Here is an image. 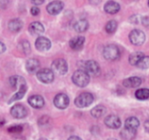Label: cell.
Listing matches in <instances>:
<instances>
[{
	"label": "cell",
	"instance_id": "cell-26",
	"mask_svg": "<svg viewBox=\"0 0 149 140\" xmlns=\"http://www.w3.org/2000/svg\"><path fill=\"white\" fill-rule=\"evenodd\" d=\"M135 97L139 100H147L149 98L148 89H140L135 92Z\"/></svg>",
	"mask_w": 149,
	"mask_h": 140
},
{
	"label": "cell",
	"instance_id": "cell-23",
	"mask_svg": "<svg viewBox=\"0 0 149 140\" xmlns=\"http://www.w3.org/2000/svg\"><path fill=\"white\" fill-rule=\"evenodd\" d=\"M88 22L86 19H80L74 25V30L78 32H83L88 28Z\"/></svg>",
	"mask_w": 149,
	"mask_h": 140
},
{
	"label": "cell",
	"instance_id": "cell-25",
	"mask_svg": "<svg viewBox=\"0 0 149 140\" xmlns=\"http://www.w3.org/2000/svg\"><path fill=\"white\" fill-rule=\"evenodd\" d=\"M120 135L123 139H132L135 137L136 135V130L134 129H130V128H127L125 127V129L120 132Z\"/></svg>",
	"mask_w": 149,
	"mask_h": 140
},
{
	"label": "cell",
	"instance_id": "cell-30",
	"mask_svg": "<svg viewBox=\"0 0 149 140\" xmlns=\"http://www.w3.org/2000/svg\"><path fill=\"white\" fill-rule=\"evenodd\" d=\"M20 50L24 53H29L31 52V46H30V43L26 40H23V41H20L19 45H18Z\"/></svg>",
	"mask_w": 149,
	"mask_h": 140
},
{
	"label": "cell",
	"instance_id": "cell-11",
	"mask_svg": "<svg viewBox=\"0 0 149 140\" xmlns=\"http://www.w3.org/2000/svg\"><path fill=\"white\" fill-rule=\"evenodd\" d=\"M105 125L110 129H119L121 125V122L119 117L110 115L105 118Z\"/></svg>",
	"mask_w": 149,
	"mask_h": 140
},
{
	"label": "cell",
	"instance_id": "cell-36",
	"mask_svg": "<svg viewBox=\"0 0 149 140\" xmlns=\"http://www.w3.org/2000/svg\"><path fill=\"white\" fill-rule=\"evenodd\" d=\"M0 45H1V53H3V52H4V50H5V46H4V45H3V42H1V43H0Z\"/></svg>",
	"mask_w": 149,
	"mask_h": 140
},
{
	"label": "cell",
	"instance_id": "cell-12",
	"mask_svg": "<svg viewBox=\"0 0 149 140\" xmlns=\"http://www.w3.org/2000/svg\"><path fill=\"white\" fill-rule=\"evenodd\" d=\"M51 41L45 37H38L36 39L35 46L38 51H47L51 48Z\"/></svg>",
	"mask_w": 149,
	"mask_h": 140
},
{
	"label": "cell",
	"instance_id": "cell-33",
	"mask_svg": "<svg viewBox=\"0 0 149 140\" xmlns=\"http://www.w3.org/2000/svg\"><path fill=\"white\" fill-rule=\"evenodd\" d=\"M144 128H145V131H146L148 133H149V120L145 122V124H144Z\"/></svg>",
	"mask_w": 149,
	"mask_h": 140
},
{
	"label": "cell",
	"instance_id": "cell-28",
	"mask_svg": "<svg viewBox=\"0 0 149 140\" xmlns=\"http://www.w3.org/2000/svg\"><path fill=\"white\" fill-rule=\"evenodd\" d=\"M117 25H118V23L116 22V20H110L107 24L105 29L107 33H113L116 31Z\"/></svg>",
	"mask_w": 149,
	"mask_h": 140
},
{
	"label": "cell",
	"instance_id": "cell-31",
	"mask_svg": "<svg viewBox=\"0 0 149 140\" xmlns=\"http://www.w3.org/2000/svg\"><path fill=\"white\" fill-rule=\"evenodd\" d=\"M23 130L22 125H14V126H10V128H8V132L10 133H19L21 132Z\"/></svg>",
	"mask_w": 149,
	"mask_h": 140
},
{
	"label": "cell",
	"instance_id": "cell-22",
	"mask_svg": "<svg viewBox=\"0 0 149 140\" xmlns=\"http://www.w3.org/2000/svg\"><path fill=\"white\" fill-rule=\"evenodd\" d=\"M106 111H107V109L103 105H98L91 110V114L93 117L100 118L105 115Z\"/></svg>",
	"mask_w": 149,
	"mask_h": 140
},
{
	"label": "cell",
	"instance_id": "cell-32",
	"mask_svg": "<svg viewBox=\"0 0 149 140\" xmlns=\"http://www.w3.org/2000/svg\"><path fill=\"white\" fill-rule=\"evenodd\" d=\"M39 12H40V11H39V9L38 8V7H31V15H33V16H37V15H38L39 14Z\"/></svg>",
	"mask_w": 149,
	"mask_h": 140
},
{
	"label": "cell",
	"instance_id": "cell-34",
	"mask_svg": "<svg viewBox=\"0 0 149 140\" xmlns=\"http://www.w3.org/2000/svg\"><path fill=\"white\" fill-rule=\"evenodd\" d=\"M44 1H45V0H31V2H32L33 4H37V5H38V4H42L44 3Z\"/></svg>",
	"mask_w": 149,
	"mask_h": 140
},
{
	"label": "cell",
	"instance_id": "cell-17",
	"mask_svg": "<svg viewBox=\"0 0 149 140\" xmlns=\"http://www.w3.org/2000/svg\"><path fill=\"white\" fill-rule=\"evenodd\" d=\"M104 10L106 12L109 14H115L120 10V5L114 1H108L106 3L104 6Z\"/></svg>",
	"mask_w": 149,
	"mask_h": 140
},
{
	"label": "cell",
	"instance_id": "cell-24",
	"mask_svg": "<svg viewBox=\"0 0 149 140\" xmlns=\"http://www.w3.org/2000/svg\"><path fill=\"white\" fill-rule=\"evenodd\" d=\"M144 56V53L141 52H135L129 56V63L133 66H137L139 61Z\"/></svg>",
	"mask_w": 149,
	"mask_h": 140
},
{
	"label": "cell",
	"instance_id": "cell-27",
	"mask_svg": "<svg viewBox=\"0 0 149 140\" xmlns=\"http://www.w3.org/2000/svg\"><path fill=\"white\" fill-rule=\"evenodd\" d=\"M26 90H27V87L26 86H24V87H22L21 89H18V91L11 97V99L9 101V103H10L11 102H13V101H17V100H19V99H21L24 96V94H25V92H26Z\"/></svg>",
	"mask_w": 149,
	"mask_h": 140
},
{
	"label": "cell",
	"instance_id": "cell-38",
	"mask_svg": "<svg viewBox=\"0 0 149 140\" xmlns=\"http://www.w3.org/2000/svg\"><path fill=\"white\" fill-rule=\"evenodd\" d=\"M148 6H149V0H148Z\"/></svg>",
	"mask_w": 149,
	"mask_h": 140
},
{
	"label": "cell",
	"instance_id": "cell-6",
	"mask_svg": "<svg viewBox=\"0 0 149 140\" xmlns=\"http://www.w3.org/2000/svg\"><path fill=\"white\" fill-rule=\"evenodd\" d=\"M129 39H130V41L132 42V44H134L135 46H141L145 42L146 36H145V33L141 30L135 29L130 32Z\"/></svg>",
	"mask_w": 149,
	"mask_h": 140
},
{
	"label": "cell",
	"instance_id": "cell-35",
	"mask_svg": "<svg viewBox=\"0 0 149 140\" xmlns=\"http://www.w3.org/2000/svg\"><path fill=\"white\" fill-rule=\"evenodd\" d=\"M89 2L93 4H98L101 2V0H89Z\"/></svg>",
	"mask_w": 149,
	"mask_h": 140
},
{
	"label": "cell",
	"instance_id": "cell-7",
	"mask_svg": "<svg viewBox=\"0 0 149 140\" xmlns=\"http://www.w3.org/2000/svg\"><path fill=\"white\" fill-rule=\"evenodd\" d=\"M84 69L91 75L97 76L100 73V65L95 61H87L84 63Z\"/></svg>",
	"mask_w": 149,
	"mask_h": 140
},
{
	"label": "cell",
	"instance_id": "cell-9",
	"mask_svg": "<svg viewBox=\"0 0 149 140\" xmlns=\"http://www.w3.org/2000/svg\"><path fill=\"white\" fill-rule=\"evenodd\" d=\"M54 105L60 109V110H64L65 108H67V106L69 105V103H70V100H69V97L67 96V95L65 94H58L55 98H54Z\"/></svg>",
	"mask_w": 149,
	"mask_h": 140
},
{
	"label": "cell",
	"instance_id": "cell-29",
	"mask_svg": "<svg viewBox=\"0 0 149 140\" xmlns=\"http://www.w3.org/2000/svg\"><path fill=\"white\" fill-rule=\"evenodd\" d=\"M137 67L141 68V69H147L149 68V56L144 55L141 60L139 61V63L137 64Z\"/></svg>",
	"mask_w": 149,
	"mask_h": 140
},
{
	"label": "cell",
	"instance_id": "cell-5",
	"mask_svg": "<svg viewBox=\"0 0 149 140\" xmlns=\"http://www.w3.org/2000/svg\"><path fill=\"white\" fill-rule=\"evenodd\" d=\"M52 69L53 70L54 74L62 75H65L67 72L68 66H67V63H66V61L65 60L57 59L52 62Z\"/></svg>",
	"mask_w": 149,
	"mask_h": 140
},
{
	"label": "cell",
	"instance_id": "cell-37",
	"mask_svg": "<svg viewBox=\"0 0 149 140\" xmlns=\"http://www.w3.org/2000/svg\"><path fill=\"white\" fill-rule=\"evenodd\" d=\"M69 139H79V137H75V136H74V137H70Z\"/></svg>",
	"mask_w": 149,
	"mask_h": 140
},
{
	"label": "cell",
	"instance_id": "cell-10",
	"mask_svg": "<svg viewBox=\"0 0 149 140\" xmlns=\"http://www.w3.org/2000/svg\"><path fill=\"white\" fill-rule=\"evenodd\" d=\"M63 7H64V4L61 1L56 0V1L51 2L47 5L46 10H47V11L50 14H52V15H57V14H58L63 10Z\"/></svg>",
	"mask_w": 149,
	"mask_h": 140
},
{
	"label": "cell",
	"instance_id": "cell-4",
	"mask_svg": "<svg viewBox=\"0 0 149 140\" xmlns=\"http://www.w3.org/2000/svg\"><path fill=\"white\" fill-rule=\"evenodd\" d=\"M38 79L44 83H51L54 80V72L52 69L43 68L37 72Z\"/></svg>",
	"mask_w": 149,
	"mask_h": 140
},
{
	"label": "cell",
	"instance_id": "cell-18",
	"mask_svg": "<svg viewBox=\"0 0 149 140\" xmlns=\"http://www.w3.org/2000/svg\"><path fill=\"white\" fill-rule=\"evenodd\" d=\"M44 25L39 22H33L29 26V32L31 35H40L44 32Z\"/></svg>",
	"mask_w": 149,
	"mask_h": 140
},
{
	"label": "cell",
	"instance_id": "cell-21",
	"mask_svg": "<svg viewBox=\"0 0 149 140\" xmlns=\"http://www.w3.org/2000/svg\"><path fill=\"white\" fill-rule=\"evenodd\" d=\"M139 126H140V121L135 117H128L125 122V127H127V128L137 130L139 128Z\"/></svg>",
	"mask_w": 149,
	"mask_h": 140
},
{
	"label": "cell",
	"instance_id": "cell-2",
	"mask_svg": "<svg viewBox=\"0 0 149 140\" xmlns=\"http://www.w3.org/2000/svg\"><path fill=\"white\" fill-rule=\"evenodd\" d=\"M93 96L88 92L81 93L79 96H77V98L74 101L75 105L79 108L87 107V106L91 105L93 103Z\"/></svg>",
	"mask_w": 149,
	"mask_h": 140
},
{
	"label": "cell",
	"instance_id": "cell-8",
	"mask_svg": "<svg viewBox=\"0 0 149 140\" xmlns=\"http://www.w3.org/2000/svg\"><path fill=\"white\" fill-rule=\"evenodd\" d=\"M10 114L14 118L21 119L27 116L28 111L26 108L22 104H16L10 109Z\"/></svg>",
	"mask_w": 149,
	"mask_h": 140
},
{
	"label": "cell",
	"instance_id": "cell-19",
	"mask_svg": "<svg viewBox=\"0 0 149 140\" xmlns=\"http://www.w3.org/2000/svg\"><path fill=\"white\" fill-rule=\"evenodd\" d=\"M84 43H85V38L82 36H79L71 39L69 42V45L71 48L73 50H80L83 47Z\"/></svg>",
	"mask_w": 149,
	"mask_h": 140
},
{
	"label": "cell",
	"instance_id": "cell-13",
	"mask_svg": "<svg viewBox=\"0 0 149 140\" xmlns=\"http://www.w3.org/2000/svg\"><path fill=\"white\" fill-rule=\"evenodd\" d=\"M28 103L29 104L35 108V109H40L44 106L45 104V101L44 98L41 96L38 95H35V96H31L29 99H28Z\"/></svg>",
	"mask_w": 149,
	"mask_h": 140
},
{
	"label": "cell",
	"instance_id": "cell-14",
	"mask_svg": "<svg viewBox=\"0 0 149 140\" xmlns=\"http://www.w3.org/2000/svg\"><path fill=\"white\" fill-rule=\"evenodd\" d=\"M10 82V84L12 88L14 89H21L22 87L24 86H26V83H25V81L23 77L21 76H18V75H14V76H11L9 80Z\"/></svg>",
	"mask_w": 149,
	"mask_h": 140
},
{
	"label": "cell",
	"instance_id": "cell-15",
	"mask_svg": "<svg viewBox=\"0 0 149 140\" xmlns=\"http://www.w3.org/2000/svg\"><path fill=\"white\" fill-rule=\"evenodd\" d=\"M142 82V80L140 77L137 76H133V77H129L126 80H124L123 82V85L127 88H130V89H134V88H137L139 87Z\"/></svg>",
	"mask_w": 149,
	"mask_h": 140
},
{
	"label": "cell",
	"instance_id": "cell-16",
	"mask_svg": "<svg viewBox=\"0 0 149 140\" xmlns=\"http://www.w3.org/2000/svg\"><path fill=\"white\" fill-rule=\"evenodd\" d=\"M25 68L28 73L30 74H35L38 71L39 68V61L37 59H30L26 61Z\"/></svg>",
	"mask_w": 149,
	"mask_h": 140
},
{
	"label": "cell",
	"instance_id": "cell-1",
	"mask_svg": "<svg viewBox=\"0 0 149 140\" xmlns=\"http://www.w3.org/2000/svg\"><path fill=\"white\" fill-rule=\"evenodd\" d=\"M90 75L84 70H77L72 75V82L75 85L83 88L86 87L90 82Z\"/></svg>",
	"mask_w": 149,
	"mask_h": 140
},
{
	"label": "cell",
	"instance_id": "cell-3",
	"mask_svg": "<svg viewBox=\"0 0 149 140\" xmlns=\"http://www.w3.org/2000/svg\"><path fill=\"white\" fill-rule=\"evenodd\" d=\"M104 57L108 61H115L120 58V51L115 45H108L103 50Z\"/></svg>",
	"mask_w": 149,
	"mask_h": 140
},
{
	"label": "cell",
	"instance_id": "cell-20",
	"mask_svg": "<svg viewBox=\"0 0 149 140\" xmlns=\"http://www.w3.org/2000/svg\"><path fill=\"white\" fill-rule=\"evenodd\" d=\"M8 27L9 29L13 32H17L18 31H20L23 27V22L18 19V18H14V19H11L9 24H8Z\"/></svg>",
	"mask_w": 149,
	"mask_h": 140
}]
</instances>
